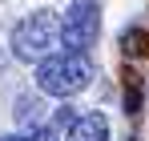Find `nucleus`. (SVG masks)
<instances>
[{
  "mask_svg": "<svg viewBox=\"0 0 149 141\" xmlns=\"http://www.w3.org/2000/svg\"><path fill=\"white\" fill-rule=\"evenodd\" d=\"M97 77L93 69V61L85 57V52H73V48H65V52H49L45 61H36V89L49 97H77L81 89H89V81Z\"/></svg>",
  "mask_w": 149,
  "mask_h": 141,
  "instance_id": "obj_1",
  "label": "nucleus"
},
{
  "mask_svg": "<svg viewBox=\"0 0 149 141\" xmlns=\"http://www.w3.org/2000/svg\"><path fill=\"white\" fill-rule=\"evenodd\" d=\"M61 45V16L52 8H36L12 28V52L20 61H45Z\"/></svg>",
  "mask_w": 149,
  "mask_h": 141,
  "instance_id": "obj_2",
  "label": "nucleus"
},
{
  "mask_svg": "<svg viewBox=\"0 0 149 141\" xmlns=\"http://www.w3.org/2000/svg\"><path fill=\"white\" fill-rule=\"evenodd\" d=\"M97 32H101V4L97 0H73L65 20H61V45L73 52H89L97 45Z\"/></svg>",
  "mask_w": 149,
  "mask_h": 141,
  "instance_id": "obj_3",
  "label": "nucleus"
},
{
  "mask_svg": "<svg viewBox=\"0 0 149 141\" xmlns=\"http://www.w3.org/2000/svg\"><path fill=\"white\" fill-rule=\"evenodd\" d=\"M65 141H109V121L105 113H77L65 125Z\"/></svg>",
  "mask_w": 149,
  "mask_h": 141,
  "instance_id": "obj_4",
  "label": "nucleus"
},
{
  "mask_svg": "<svg viewBox=\"0 0 149 141\" xmlns=\"http://www.w3.org/2000/svg\"><path fill=\"white\" fill-rule=\"evenodd\" d=\"M121 45H125V52H133V57H145L149 52V36L141 32V28H129L121 36Z\"/></svg>",
  "mask_w": 149,
  "mask_h": 141,
  "instance_id": "obj_5",
  "label": "nucleus"
},
{
  "mask_svg": "<svg viewBox=\"0 0 149 141\" xmlns=\"http://www.w3.org/2000/svg\"><path fill=\"white\" fill-rule=\"evenodd\" d=\"M28 141H61V137H56V125H40V129H32Z\"/></svg>",
  "mask_w": 149,
  "mask_h": 141,
  "instance_id": "obj_6",
  "label": "nucleus"
},
{
  "mask_svg": "<svg viewBox=\"0 0 149 141\" xmlns=\"http://www.w3.org/2000/svg\"><path fill=\"white\" fill-rule=\"evenodd\" d=\"M0 141H28V137H0Z\"/></svg>",
  "mask_w": 149,
  "mask_h": 141,
  "instance_id": "obj_7",
  "label": "nucleus"
}]
</instances>
